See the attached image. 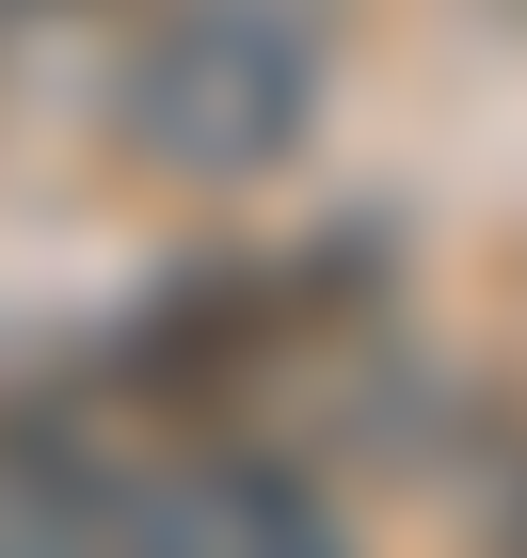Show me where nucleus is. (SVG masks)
<instances>
[{
    "mask_svg": "<svg viewBox=\"0 0 527 558\" xmlns=\"http://www.w3.org/2000/svg\"><path fill=\"white\" fill-rule=\"evenodd\" d=\"M112 478V558H368L304 463L272 447H144Z\"/></svg>",
    "mask_w": 527,
    "mask_h": 558,
    "instance_id": "nucleus-2",
    "label": "nucleus"
},
{
    "mask_svg": "<svg viewBox=\"0 0 527 558\" xmlns=\"http://www.w3.org/2000/svg\"><path fill=\"white\" fill-rule=\"evenodd\" d=\"M112 64H129V0H0V144L33 129H112Z\"/></svg>",
    "mask_w": 527,
    "mask_h": 558,
    "instance_id": "nucleus-3",
    "label": "nucleus"
},
{
    "mask_svg": "<svg viewBox=\"0 0 527 558\" xmlns=\"http://www.w3.org/2000/svg\"><path fill=\"white\" fill-rule=\"evenodd\" d=\"M495 558H527V526H495Z\"/></svg>",
    "mask_w": 527,
    "mask_h": 558,
    "instance_id": "nucleus-5",
    "label": "nucleus"
},
{
    "mask_svg": "<svg viewBox=\"0 0 527 558\" xmlns=\"http://www.w3.org/2000/svg\"><path fill=\"white\" fill-rule=\"evenodd\" d=\"M336 112V0H129L112 160L160 192H272Z\"/></svg>",
    "mask_w": 527,
    "mask_h": 558,
    "instance_id": "nucleus-1",
    "label": "nucleus"
},
{
    "mask_svg": "<svg viewBox=\"0 0 527 558\" xmlns=\"http://www.w3.org/2000/svg\"><path fill=\"white\" fill-rule=\"evenodd\" d=\"M0 558H112V478H96V447L0 415Z\"/></svg>",
    "mask_w": 527,
    "mask_h": 558,
    "instance_id": "nucleus-4",
    "label": "nucleus"
}]
</instances>
